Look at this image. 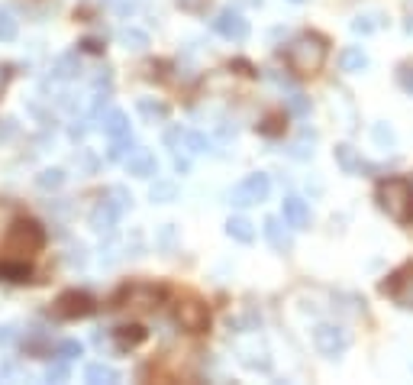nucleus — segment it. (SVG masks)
<instances>
[{
  "label": "nucleus",
  "mask_w": 413,
  "mask_h": 385,
  "mask_svg": "<svg viewBox=\"0 0 413 385\" xmlns=\"http://www.w3.org/2000/svg\"><path fill=\"white\" fill-rule=\"evenodd\" d=\"M284 59H288V69L294 75H300V78L316 75L323 69V62H326V39L316 36V32H304V36H297L288 46Z\"/></svg>",
  "instance_id": "nucleus-1"
},
{
  "label": "nucleus",
  "mask_w": 413,
  "mask_h": 385,
  "mask_svg": "<svg viewBox=\"0 0 413 385\" xmlns=\"http://www.w3.org/2000/svg\"><path fill=\"white\" fill-rule=\"evenodd\" d=\"M378 208L397 220V224L410 227L413 224V182L407 178H388L378 185Z\"/></svg>",
  "instance_id": "nucleus-2"
},
{
  "label": "nucleus",
  "mask_w": 413,
  "mask_h": 385,
  "mask_svg": "<svg viewBox=\"0 0 413 385\" xmlns=\"http://www.w3.org/2000/svg\"><path fill=\"white\" fill-rule=\"evenodd\" d=\"M46 247V230L36 224V220H13L7 230V253L13 259H26V256H36L39 249Z\"/></svg>",
  "instance_id": "nucleus-3"
},
{
  "label": "nucleus",
  "mask_w": 413,
  "mask_h": 385,
  "mask_svg": "<svg viewBox=\"0 0 413 385\" xmlns=\"http://www.w3.org/2000/svg\"><path fill=\"white\" fill-rule=\"evenodd\" d=\"M349 343H352V337H349V331H345V327H339V324H316L314 347L320 350L323 356L339 360V356L349 350Z\"/></svg>",
  "instance_id": "nucleus-4"
},
{
  "label": "nucleus",
  "mask_w": 413,
  "mask_h": 385,
  "mask_svg": "<svg viewBox=\"0 0 413 385\" xmlns=\"http://www.w3.org/2000/svg\"><path fill=\"white\" fill-rule=\"evenodd\" d=\"M268 191H271L268 175L255 172V175H249L245 182H239V185L230 191V204L233 208H252V204H261V201L268 198Z\"/></svg>",
  "instance_id": "nucleus-5"
},
{
  "label": "nucleus",
  "mask_w": 413,
  "mask_h": 385,
  "mask_svg": "<svg viewBox=\"0 0 413 385\" xmlns=\"http://www.w3.org/2000/svg\"><path fill=\"white\" fill-rule=\"evenodd\" d=\"M381 292L388 295L397 308H407V311H413V262L410 266H404V269H397L394 276L388 278L381 285Z\"/></svg>",
  "instance_id": "nucleus-6"
},
{
  "label": "nucleus",
  "mask_w": 413,
  "mask_h": 385,
  "mask_svg": "<svg viewBox=\"0 0 413 385\" xmlns=\"http://www.w3.org/2000/svg\"><path fill=\"white\" fill-rule=\"evenodd\" d=\"M175 317H178V324H181L184 331H191V333H204L207 327H210V311H207V304L197 298L181 301Z\"/></svg>",
  "instance_id": "nucleus-7"
},
{
  "label": "nucleus",
  "mask_w": 413,
  "mask_h": 385,
  "mask_svg": "<svg viewBox=\"0 0 413 385\" xmlns=\"http://www.w3.org/2000/svg\"><path fill=\"white\" fill-rule=\"evenodd\" d=\"M94 311V298L85 292H65L55 301V317H65V321H75V317H87Z\"/></svg>",
  "instance_id": "nucleus-8"
},
{
  "label": "nucleus",
  "mask_w": 413,
  "mask_h": 385,
  "mask_svg": "<svg viewBox=\"0 0 413 385\" xmlns=\"http://www.w3.org/2000/svg\"><path fill=\"white\" fill-rule=\"evenodd\" d=\"M214 30L220 32L223 39H233V42H242L245 36H249V20H245L242 13H236V10H220L214 20Z\"/></svg>",
  "instance_id": "nucleus-9"
},
{
  "label": "nucleus",
  "mask_w": 413,
  "mask_h": 385,
  "mask_svg": "<svg viewBox=\"0 0 413 385\" xmlns=\"http://www.w3.org/2000/svg\"><path fill=\"white\" fill-rule=\"evenodd\" d=\"M120 214H123V211L116 208L113 201L100 198L97 204H94V211H91V230L100 233V237H104V233H113L116 224H120Z\"/></svg>",
  "instance_id": "nucleus-10"
},
{
  "label": "nucleus",
  "mask_w": 413,
  "mask_h": 385,
  "mask_svg": "<svg viewBox=\"0 0 413 385\" xmlns=\"http://www.w3.org/2000/svg\"><path fill=\"white\" fill-rule=\"evenodd\" d=\"M281 217L284 224L294 227V230H307L310 227V204L304 198H297V194H288L281 201Z\"/></svg>",
  "instance_id": "nucleus-11"
},
{
  "label": "nucleus",
  "mask_w": 413,
  "mask_h": 385,
  "mask_svg": "<svg viewBox=\"0 0 413 385\" xmlns=\"http://www.w3.org/2000/svg\"><path fill=\"white\" fill-rule=\"evenodd\" d=\"M123 165H126V172H130L132 178H155L159 175V162H155V155L149 153V149H136Z\"/></svg>",
  "instance_id": "nucleus-12"
},
{
  "label": "nucleus",
  "mask_w": 413,
  "mask_h": 385,
  "mask_svg": "<svg viewBox=\"0 0 413 385\" xmlns=\"http://www.w3.org/2000/svg\"><path fill=\"white\" fill-rule=\"evenodd\" d=\"M261 233H265V239L271 243L275 249H291V233H288V227H284V217H265V224H261Z\"/></svg>",
  "instance_id": "nucleus-13"
},
{
  "label": "nucleus",
  "mask_w": 413,
  "mask_h": 385,
  "mask_svg": "<svg viewBox=\"0 0 413 385\" xmlns=\"http://www.w3.org/2000/svg\"><path fill=\"white\" fill-rule=\"evenodd\" d=\"M100 130L107 133L110 139L130 136V117L123 114V110H104V117H100Z\"/></svg>",
  "instance_id": "nucleus-14"
},
{
  "label": "nucleus",
  "mask_w": 413,
  "mask_h": 385,
  "mask_svg": "<svg viewBox=\"0 0 413 385\" xmlns=\"http://www.w3.org/2000/svg\"><path fill=\"white\" fill-rule=\"evenodd\" d=\"M123 298L130 301L132 308H139V311H152V308H159L161 292H159V288H146V285H139V288H130V292L123 295Z\"/></svg>",
  "instance_id": "nucleus-15"
},
{
  "label": "nucleus",
  "mask_w": 413,
  "mask_h": 385,
  "mask_svg": "<svg viewBox=\"0 0 413 385\" xmlns=\"http://www.w3.org/2000/svg\"><path fill=\"white\" fill-rule=\"evenodd\" d=\"M136 110L146 124H161V120H168V104H161V100H155V97H139Z\"/></svg>",
  "instance_id": "nucleus-16"
},
{
  "label": "nucleus",
  "mask_w": 413,
  "mask_h": 385,
  "mask_svg": "<svg viewBox=\"0 0 413 385\" xmlns=\"http://www.w3.org/2000/svg\"><path fill=\"white\" fill-rule=\"evenodd\" d=\"M333 155H336V165L345 172V175H359V172L365 169V162H362V155L355 153L352 146H345V143H343V146H336V149H333Z\"/></svg>",
  "instance_id": "nucleus-17"
},
{
  "label": "nucleus",
  "mask_w": 413,
  "mask_h": 385,
  "mask_svg": "<svg viewBox=\"0 0 413 385\" xmlns=\"http://www.w3.org/2000/svg\"><path fill=\"white\" fill-rule=\"evenodd\" d=\"M81 75V59H78V52H65L55 59L52 65V78H61V81H71V78Z\"/></svg>",
  "instance_id": "nucleus-18"
},
{
  "label": "nucleus",
  "mask_w": 413,
  "mask_h": 385,
  "mask_svg": "<svg viewBox=\"0 0 413 385\" xmlns=\"http://www.w3.org/2000/svg\"><path fill=\"white\" fill-rule=\"evenodd\" d=\"M30 266H26V259H13V256H10V259H4L0 262V278H4V282H16V285H20V282H30Z\"/></svg>",
  "instance_id": "nucleus-19"
},
{
  "label": "nucleus",
  "mask_w": 413,
  "mask_h": 385,
  "mask_svg": "<svg viewBox=\"0 0 413 385\" xmlns=\"http://www.w3.org/2000/svg\"><path fill=\"white\" fill-rule=\"evenodd\" d=\"M116 39H120V46L130 49V52H146V49H149V32L146 30H136V26H123Z\"/></svg>",
  "instance_id": "nucleus-20"
},
{
  "label": "nucleus",
  "mask_w": 413,
  "mask_h": 385,
  "mask_svg": "<svg viewBox=\"0 0 413 385\" xmlns=\"http://www.w3.org/2000/svg\"><path fill=\"white\" fill-rule=\"evenodd\" d=\"M142 340H146V331H142L139 324H130V327H116V331H113L116 350H132V347H139Z\"/></svg>",
  "instance_id": "nucleus-21"
},
{
  "label": "nucleus",
  "mask_w": 413,
  "mask_h": 385,
  "mask_svg": "<svg viewBox=\"0 0 413 385\" xmlns=\"http://www.w3.org/2000/svg\"><path fill=\"white\" fill-rule=\"evenodd\" d=\"M226 237L236 239V243H252L255 239L252 220H245V217H230V220H226Z\"/></svg>",
  "instance_id": "nucleus-22"
},
{
  "label": "nucleus",
  "mask_w": 413,
  "mask_h": 385,
  "mask_svg": "<svg viewBox=\"0 0 413 385\" xmlns=\"http://www.w3.org/2000/svg\"><path fill=\"white\" fill-rule=\"evenodd\" d=\"M339 65H343V71L359 75V71L368 69V55L362 52V46H349V49H343V55H339Z\"/></svg>",
  "instance_id": "nucleus-23"
},
{
  "label": "nucleus",
  "mask_w": 413,
  "mask_h": 385,
  "mask_svg": "<svg viewBox=\"0 0 413 385\" xmlns=\"http://www.w3.org/2000/svg\"><path fill=\"white\" fill-rule=\"evenodd\" d=\"M85 379L94 385H113V382H120V372L113 366H104V362H91L85 369Z\"/></svg>",
  "instance_id": "nucleus-24"
},
{
  "label": "nucleus",
  "mask_w": 413,
  "mask_h": 385,
  "mask_svg": "<svg viewBox=\"0 0 413 385\" xmlns=\"http://www.w3.org/2000/svg\"><path fill=\"white\" fill-rule=\"evenodd\" d=\"M136 139L132 136H120V139H113V143H110V149H107V159L110 162H126L130 159L132 153H136Z\"/></svg>",
  "instance_id": "nucleus-25"
},
{
  "label": "nucleus",
  "mask_w": 413,
  "mask_h": 385,
  "mask_svg": "<svg viewBox=\"0 0 413 385\" xmlns=\"http://www.w3.org/2000/svg\"><path fill=\"white\" fill-rule=\"evenodd\" d=\"M65 185V172L61 169H42L36 175V188L39 191H58Z\"/></svg>",
  "instance_id": "nucleus-26"
},
{
  "label": "nucleus",
  "mask_w": 413,
  "mask_h": 385,
  "mask_svg": "<svg viewBox=\"0 0 413 385\" xmlns=\"http://www.w3.org/2000/svg\"><path fill=\"white\" fill-rule=\"evenodd\" d=\"M284 107H288V114H291V117L304 120V117H310V97H304L300 91H294V94H288V97H284Z\"/></svg>",
  "instance_id": "nucleus-27"
},
{
  "label": "nucleus",
  "mask_w": 413,
  "mask_h": 385,
  "mask_svg": "<svg viewBox=\"0 0 413 385\" xmlns=\"http://www.w3.org/2000/svg\"><path fill=\"white\" fill-rule=\"evenodd\" d=\"M149 198H152L155 204H171V201L178 198V185L175 182H155V185L149 188Z\"/></svg>",
  "instance_id": "nucleus-28"
},
{
  "label": "nucleus",
  "mask_w": 413,
  "mask_h": 385,
  "mask_svg": "<svg viewBox=\"0 0 413 385\" xmlns=\"http://www.w3.org/2000/svg\"><path fill=\"white\" fill-rule=\"evenodd\" d=\"M16 32H20V23L10 10H0V42H13Z\"/></svg>",
  "instance_id": "nucleus-29"
},
{
  "label": "nucleus",
  "mask_w": 413,
  "mask_h": 385,
  "mask_svg": "<svg viewBox=\"0 0 413 385\" xmlns=\"http://www.w3.org/2000/svg\"><path fill=\"white\" fill-rule=\"evenodd\" d=\"M184 149H187L191 155H200V153L210 149V139H207L204 133H197V130H187V136H184Z\"/></svg>",
  "instance_id": "nucleus-30"
},
{
  "label": "nucleus",
  "mask_w": 413,
  "mask_h": 385,
  "mask_svg": "<svg viewBox=\"0 0 413 385\" xmlns=\"http://www.w3.org/2000/svg\"><path fill=\"white\" fill-rule=\"evenodd\" d=\"M81 353H85V347H81L78 340H61V343H58V350H55V356H58V360H65V362L78 360Z\"/></svg>",
  "instance_id": "nucleus-31"
},
{
  "label": "nucleus",
  "mask_w": 413,
  "mask_h": 385,
  "mask_svg": "<svg viewBox=\"0 0 413 385\" xmlns=\"http://www.w3.org/2000/svg\"><path fill=\"white\" fill-rule=\"evenodd\" d=\"M184 136H187V130H181V126H168V130H165V146L178 155L184 149Z\"/></svg>",
  "instance_id": "nucleus-32"
},
{
  "label": "nucleus",
  "mask_w": 413,
  "mask_h": 385,
  "mask_svg": "<svg viewBox=\"0 0 413 385\" xmlns=\"http://www.w3.org/2000/svg\"><path fill=\"white\" fill-rule=\"evenodd\" d=\"M378 26H381V20L378 16H355L352 20V32H359V36H368V32H375Z\"/></svg>",
  "instance_id": "nucleus-33"
},
{
  "label": "nucleus",
  "mask_w": 413,
  "mask_h": 385,
  "mask_svg": "<svg viewBox=\"0 0 413 385\" xmlns=\"http://www.w3.org/2000/svg\"><path fill=\"white\" fill-rule=\"evenodd\" d=\"M307 139H316V136H314V133H307V130H304V136H300L297 143H291V149H288V153H291L294 159H310V155H314V149H310L314 143L307 146Z\"/></svg>",
  "instance_id": "nucleus-34"
},
{
  "label": "nucleus",
  "mask_w": 413,
  "mask_h": 385,
  "mask_svg": "<svg viewBox=\"0 0 413 385\" xmlns=\"http://www.w3.org/2000/svg\"><path fill=\"white\" fill-rule=\"evenodd\" d=\"M107 198L113 201V204H116L120 211H130V208H132V194L126 191V188H120V185H116V188H110V191H107Z\"/></svg>",
  "instance_id": "nucleus-35"
},
{
  "label": "nucleus",
  "mask_w": 413,
  "mask_h": 385,
  "mask_svg": "<svg viewBox=\"0 0 413 385\" xmlns=\"http://www.w3.org/2000/svg\"><path fill=\"white\" fill-rule=\"evenodd\" d=\"M68 379V362L65 360H58V362H52L46 369V382H65Z\"/></svg>",
  "instance_id": "nucleus-36"
},
{
  "label": "nucleus",
  "mask_w": 413,
  "mask_h": 385,
  "mask_svg": "<svg viewBox=\"0 0 413 385\" xmlns=\"http://www.w3.org/2000/svg\"><path fill=\"white\" fill-rule=\"evenodd\" d=\"M397 85L413 97V65H400L397 69Z\"/></svg>",
  "instance_id": "nucleus-37"
},
{
  "label": "nucleus",
  "mask_w": 413,
  "mask_h": 385,
  "mask_svg": "<svg viewBox=\"0 0 413 385\" xmlns=\"http://www.w3.org/2000/svg\"><path fill=\"white\" fill-rule=\"evenodd\" d=\"M107 7L116 10L120 16H130V13H136L139 4H136V0H107Z\"/></svg>",
  "instance_id": "nucleus-38"
},
{
  "label": "nucleus",
  "mask_w": 413,
  "mask_h": 385,
  "mask_svg": "<svg viewBox=\"0 0 413 385\" xmlns=\"http://www.w3.org/2000/svg\"><path fill=\"white\" fill-rule=\"evenodd\" d=\"M375 143H378V146H394V130H390V126H384V124H378L375 126Z\"/></svg>",
  "instance_id": "nucleus-39"
},
{
  "label": "nucleus",
  "mask_w": 413,
  "mask_h": 385,
  "mask_svg": "<svg viewBox=\"0 0 413 385\" xmlns=\"http://www.w3.org/2000/svg\"><path fill=\"white\" fill-rule=\"evenodd\" d=\"M178 7L187 10V13H204L210 7V0H178Z\"/></svg>",
  "instance_id": "nucleus-40"
},
{
  "label": "nucleus",
  "mask_w": 413,
  "mask_h": 385,
  "mask_svg": "<svg viewBox=\"0 0 413 385\" xmlns=\"http://www.w3.org/2000/svg\"><path fill=\"white\" fill-rule=\"evenodd\" d=\"M16 340V327L13 324H0V347H10Z\"/></svg>",
  "instance_id": "nucleus-41"
},
{
  "label": "nucleus",
  "mask_w": 413,
  "mask_h": 385,
  "mask_svg": "<svg viewBox=\"0 0 413 385\" xmlns=\"http://www.w3.org/2000/svg\"><path fill=\"white\" fill-rule=\"evenodd\" d=\"M85 133H87L85 120H75V124H71V130H68V136L71 139H85Z\"/></svg>",
  "instance_id": "nucleus-42"
},
{
  "label": "nucleus",
  "mask_w": 413,
  "mask_h": 385,
  "mask_svg": "<svg viewBox=\"0 0 413 385\" xmlns=\"http://www.w3.org/2000/svg\"><path fill=\"white\" fill-rule=\"evenodd\" d=\"M68 262H71V266H85V262H87V256H85V247H78V249H71Z\"/></svg>",
  "instance_id": "nucleus-43"
},
{
  "label": "nucleus",
  "mask_w": 413,
  "mask_h": 385,
  "mask_svg": "<svg viewBox=\"0 0 413 385\" xmlns=\"http://www.w3.org/2000/svg\"><path fill=\"white\" fill-rule=\"evenodd\" d=\"M187 169H191V159L178 153V155H175V172H187Z\"/></svg>",
  "instance_id": "nucleus-44"
},
{
  "label": "nucleus",
  "mask_w": 413,
  "mask_h": 385,
  "mask_svg": "<svg viewBox=\"0 0 413 385\" xmlns=\"http://www.w3.org/2000/svg\"><path fill=\"white\" fill-rule=\"evenodd\" d=\"M85 49H87V52H100L104 46H100L97 39H85Z\"/></svg>",
  "instance_id": "nucleus-45"
},
{
  "label": "nucleus",
  "mask_w": 413,
  "mask_h": 385,
  "mask_svg": "<svg viewBox=\"0 0 413 385\" xmlns=\"http://www.w3.org/2000/svg\"><path fill=\"white\" fill-rule=\"evenodd\" d=\"M10 124H13V120H4V126H0V136H4V139L13 133V126H10Z\"/></svg>",
  "instance_id": "nucleus-46"
},
{
  "label": "nucleus",
  "mask_w": 413,
  "mask_h": 385,
  "mask_svg": "<svg viewBox=\"0 0 413 385\" xmlns=\"http://www.w3.org/2000/svg\"><path fill=\"white\" fill-rule=\"evenodd\" d=\"M291 4H304V0H291Z\"/></svg>",
  "instance_id": "nucleus-47"
}]
</instances>
